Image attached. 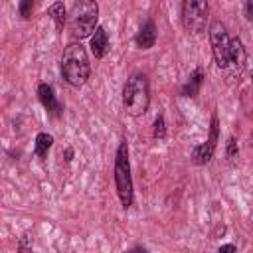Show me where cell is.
<instances>
[{"mask_svg": "<svg viewBox=\"0 0 253 253\" xmlns=\"http://www.w3.org/2000/svg\"><path fill=\"white\" fill-rule=\"evenodd\" d=\"M61 75L67 85L79 89L91 77V61L81 43H69L61 53Z\"/></svg>", "mask_w": 253, "mask_h": 253, "instance_id": "obj_1", "label": "cell"}, {"mask_svg": "<svg viewBox=\"0 0 253 253\" xmlns=\"http://www.w3.org/2000/svg\"><path fill=\"white\" fill-rule=\"evenodd\" d=\"M150 105V83L144 73H132L123 85V109L130 117H140Z\"/></svg>", "mask_w": 253, "mask_h": 253, "instance_id": "obj_2", "label": "cell"}, {"mask_svg": "<svg viewBox=\"0 0 253 253\" xmlns=\"http://www.w3.org/2000/svg\"><path fill=\"white\" fill-rule=\"evenodd\" d=\"M71 36L77 40L91 38L99 28V4L93 0H77L73 2L67 18Z\"/></svg>", "mask_w": 253, "mask_h": 253, "instance_id": "obj_3", "label": "cell"}, {"mask_svg": "<svg viewBox=\"0 0 253 253\" xmlns=\"http://www.w3.org/2000/svg\"><path fill=\"white\" fill-rule=\"evenodd\" d=\"M115 188L121 200V206L128 210L134 202V188L130 176V160H128V142L123 138L115 152Z\"/></svg>", "mask_w": 253, "mask_h": 253, "instance_id": "obj_4", "label": "cell"}, {"mask_svg": "<svg viewBox=\"0 0 253 253\" xmlns=\"http://www.w3.org/2000/svg\"><path fill=\"white\" fill-rule=\"evenodd\" d=\"M208 34H210L213 59H215L217 67L225 73V77H229V71H231V36L227 32L225 24L219 20L211 22Z\"/></svg>", "mask_w": 253, "mask_h": 253, "instance_id": "obj_5", "label": "cell"}, {"mask_svg": "<svg viewBox=\"0 0 253 253\" xmlns=\"http://www.w3.org/2000/svg\"><path fill=\"white\" fill-rule=\"evenodd\" d=\"M210 18V4L208 2H194L186 0L182 2V24L192 34H202L206 30Z\"/></svg>", "mask_w": 253, "mask_h": 253, "instance_id": "obj_6", "label": "cell"}, {"mask_svg": "<svg viewBox=\"0 0 253 253\" xmlns=\"http://www.w3.org/2000/svg\"><path fill=\"white\" fill-rule=\"evenodd\" d=\"M217 140H219V119L213 113L211 115V121H210V134H208L206 142H202V144H198V146L192 148V162L196 166L208 164L213 158V152L217 148Z\"/></svg>", "mask_w": 253, "mask_h": 253, "instance_id": "obj_7", "label": "cell"}, {"mask_svg": "<svg viewBox=\"0 0 253 253\" xmlns=\"http://www.w3.org/2000/svg\"><path fill=\"white\" fill-rule=\"evenodd\" d=\"M38 99H40V103L43 105V109H45L51 117H55V119L61 117L63 107H61V103L57 101V97H55L51 85H47V83H40V85H38Z\"/></svg>", "mask_w": 253, "mask_h": 253, "instance_id": "obj_8", "label": "cell"}, {"mask_svg": "<svg viewBox=\"0 0 253 253\" xmlns=\"http://www.w3.org/2000/svg\"><path fill=\"white\" fill-rule=\"evenodd\" d=\"M134 43H136L138 49L154 47V43H156V26H154V22L150 18L140 26V30H138V34L134 38Z\"/></svg>", "mask_w": 253, "mask_h": 253, "instance_id": "obj_9", "label": "cell"}, {"mask_svg": "<svg viewBox=\"0 0 253 253\" xmlns=\"http://www.w3.org/2000/svg\"><path fill=\"white\" fill-rule=\"evenodd\" d=\"M111 49V43H109V36L105 32L103 26H99L95 30V34L91 36V51L95 55V59H103Z\"/></svg>", "mask_w": 253, "mask_h": 253, "instance_id": "obj_10", "label": "cell"}, {"mask_svg": "<svg viewBox=\"0 0 253 253\" xmlns=\"http://www.w3.org/2000/svg\"><path fill=\"white\" fill-rule=\"evenodd\" d=\"M204 79H206L204 67H200V65H198V67H196V69L190 73L188 81L182 85V89H180V95H182V97H196V95L200 93V87H202Z\"/></svg>", "mask_w": 253, "mask_h": 253, "instance_id": "obj_11", "label": "cell"}, {"mask_svg": "<svg viewBox=\"0 0 253 253\" xmlns=\"http://www.w3.org/2000/svg\"><path fill=\"white\" fill-rule=\"evenodd\" d=\"M53 146V136L51 134H47V132H38L36 134V144H34V154L38 156V158H45L47 156V152H49V148Z\"/></svg>", "mask_w": 253, "mask_h": 253, "instance_id": "obj_12", "label": "cell"}, {"mask_svg": "<svg viewBox=\"0 0 253 253\" xmlns=\"http://www.w3.org/2000/svg\"><path fill=\"white\" fill-rule=\"evenodd\" d=\"M47 14L51 16L55 28H57V30H63V26H65V22H67V18H69V14H67L63 2H53V4L47 8Z\"/></svg>", "mask_w": 253, "mask_h": 253, "instance_id": "obj_13", "label": "cell"}, {"mask_svg": "<svg viewBox=\"0 0 253 253\" xmlns=\"http://www.w3.org/2000/svg\"><path fill=\"white\" fill-rule=\"evenodd\" d=\"M152 136L154 138H158V140H162V138H166V121H164V115L160 113L156 119H154V128H152Z\"/></svg>", "mask_w": 253, "mask_h": 253, "instance_id": "obj_14", "label": "cell"}, {"mask_svg": "<svg viewBox=\"0 0 253 253\" xmlns=\"http://www.w3.org/2000/svg\"><path fill=\"white\" fill-rule=\"evenodd\" d=\"M16 253H32V233H30V231L22 233V237H20V241H18Z\"/></svg>", "mask_w": 253, "mask_h": 253, "instance_id": "obj_15", "label": "cell"}, {"mask_svg": "<svg viewBox=\"0 0 253 253\" xmlns=\"http://www.w3.org/2000/svg\"><path fill=\"white\" fill-rule=\"evenodd\" d=\"M18 10H20V16H22L24 20H30V16H32V10H34V4H32V0H22V2L18 4Z\"/></svg>", "mask_w": 253, "mask_h": 253, "instance_id": "obj_16", "label": "cell"}, {"mask_svg": "<svg viewBox=\"0 0 253 253\" xmlns=\"http://www.w3.org/2000/svg\"><path fill=\"white\" fill-rule=\"evenodd\" d=\"M225 154H227V158H229V160H233V158L237 156V142H235V138H233V136H229V138H227Z\"/></svg>", "mask_w": 253, "mask_h": 253, "instance_id": "obj_17", "label": "cell"}, {"mask_svg": "<svg viewBox=\"0 0 253 253\" xmlns=\"http://www.w3.org/2000/svg\"><path fill=\"white\" fill-rule=\"evenodd\" d=\"M243 16H245V20L253 22V0H247L243 4Z\"/></svg>", "mask_w": 253, "mask_h": 253, "instance_id": "obj_18", "label": "cell"}, {"mask_svg": "<svg viewBox=\"0 0 253 253\" xmlns=\"http://www.w3.org/2000/svg\"><path fill=\"white\" fill-rule=\"evenodd\" d=\"M237 251V247L233 245V243H223L219 249H217V253H235Z\"/></svg>", "mask_w": 253, "mask_h": 253, "instance_id": "obj_19", "label": "cell"}, {"mask_svg": "<svg viewBox=\"0 0 253 253\" xmlns=\"http://www.w3.org/2000/svg\"><path fill=\"white\" fill-rule=\"evenodd\" d=\"M123 253H148V249H146L144 245H132L130 249H126V251H123Z\"/></svg>", "mask_w": 253, "mask_h": 253, "instance_id": "obj_20", "label": "cell"}, {"mask_svg": "<svg viewBox=\"0 0 253 253\" xmlns=\"http://www.w3.org/2000/svg\"><path fill=\"white\" fill-rule=\"evenodd\" d=\"M71 158H73V150H71V148H67V150H65V160L69 162Z\"/></svg>", "mask_w": 253, "mask_h": 253, "instance_id": "obj_21", "label": "cell"}]
</instances>
